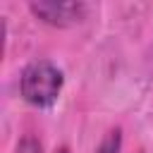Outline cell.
<instances>
[{
    "label": "cell",
    "mask_w": 153,
    "mask_h": 153,
    "mask_svg": "<svg viewBox=\"0 0 153 153\" xmlns=\"http://www.w3.org/2000/svg\"><path fill=\"white\" fill-rule=\"evenodd\" d=\"M65 74L50 60H33L19 74V93L33 108H50L62 93Z\"/></svg>",
    "instance_id": "cell-1"
},
{
    "label": "cell",
    "mask_w": 153,
    "mask_h": 153,
    "mask_svg": "<svg viewBox=\"0 0 153 153\" xmlns=\"http://www.w3.org/2000/svg\"><path fill=\"white\" fill-rule=\"evenodd\" d=\"M29 10L36 19L50 26H74L86 19L88 5L81 0H33L29 2Z\"/></svg>",
    "instance_id": "cell-2"
},
{
    "label": "cell",
    "mask_w": 153,
    "mask_h": 153,
    "mask_svg": "<svg viewBox=\"0 0 153 153\" xmlns=\"http://www.w3.org/2000/svg\"><path fill=\"white\" fill-rule=\"evenodd\" d=\"M120 151H122V129L115 127V129H110V131L100 139L96 153H120Z\"/></svg>",
    "instance_id": "cell-3"
},
{
    "label": "cell",
    "mask_w": 153,
    "mask_h": 153,
    "mask_svg": "<svg viewBox=\"0 0 153 153\" xmlns=\"http://www.w3.org/2000/svg\"><path fill=\"white\" fill-rule=\"evenodd\" d=\"M14 153H43V146H41V141H38L36 136L26 134V136H22V139H19V143H17Z\"/></svg>",
    "instance_id": "cell-4"
},
{
    "label": "cell",
    "mask_w": 153,
    "mask_h": 153,
    "mask_svg": "<svg viewBox=\"0 0 153 153\" xmlns=\"http://www.w3.org/2000/svg\"><path fill=\"white\" fill-rule=\"evenodd\" d=\"M55 153H72V151H69V146H57Z\"/></svg>",
    "instance_id": "cell-5"
},
{
    "label": "cell",
    "mask_w": 153,
    "mask_h": 153,
    "mask_svg": "<svg viewBox=\"0 0 153 153\" xmlns=\"http://www.w3.org/2000/svg\"><path fill=\"white\" fill-rule=\"evenodd\" d=\"M139 153H146V151H139Z\"/></svg>",
    "instance_id": "cell-6"
}]
</instances>
